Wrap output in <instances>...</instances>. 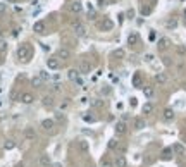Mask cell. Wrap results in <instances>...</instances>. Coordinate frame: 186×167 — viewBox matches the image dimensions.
<instances>
[{
  "mask_svg": "<svg viewBox=\"0 0 186 167\" xmlns=\"http://www.w3.org/2000/svg\"><path fill=\"white\" fill-rule=\"evenodd\" d=\"M33 31H35V33H38V35L47 33V24H45L43 21H36V22H35V26H33Z\"/></svg>",
  "mask_w": 186,
  "mask_h": 167,
  "instance_id": "5b68a950",
  "label": "cell"
},
{
  "mask_svg": "<svg viewBox=\"0 0 186 167\" xmlns=\"http://www.w3.org/2000/svg\"><path fill=\"white\" fill-rule=\"evenodd\" d=\"M47 67H48V69H52V71L59 69V67H60V62H59V59H57V57H50V59L47 60Z\"/></svg>",
  "mask_w": 186,
  "mask_h": 167,
  "instance_id": "52a82bcc",
  "label": "cell"
},
{
  "mask_svg": "<svg viewBox=\"0 0 186 167\" xmlns=\"http://www.w3.org/2000/svg\"><path fill=\"white\" fill-rule=\"evenodd\" d=\"M60 86H62L60 83H54V85H52V90H54V92H60Z\"/></svg>",
  "mask_w": 186,
  "mask_h": 167,
  "instance_id": "ab89813d",
  "label": "cell"
},
{
  "mask_svg": "<svg viewBox=\"0 0 186 167\" xmlns=\"http://www.w3.org/2000/svg\"><path fill=\"white\" fill-rule=\"evenodd\" d=\"M57 59L67 60V59H71V52H69L67 48H59V52H57Z\"/></svg>",
  "mask_w": 186,
  "mask_h": 167,
  "instance_id": "30bf717a",
  "label": "cell"
},
{
  "mask_svg": "<svg viewBox=\"0 0 186 167\" xmlns=\"http://www.w3.org/2000/svg\"><path fill=\"white\" fill-rule=\"evenodd\" d=\"M166 81H167V74H166V73H157V74H155V83L164 85Z\"/></svg>",
  "mask_w": 186,
  "mask_h": 167,
  "instance_id": "44dd1931",
  "label": "cell"
},
{
  "mask_svg": "<svg viewBox=\"0 0 186 167\" xmlns=\"http://www.w3.org/2000/svg\"><path fill=\"white\" fill-rule=\"evenodd\" d=\"M164 119L166 121H172L174 117H176V114H174V109H171V107H167V109H164Z\"/></svg>",
  "mask_w": 186,
  "mask_h": 167,
  "instance_id": "5bb4252c",
  "label": "cell"
},
{
  "mask_svg": "<svg viewBox=\"0 0 186 167\" xmlns=\"http://www.w3.org/2000/svg\"><path fill=\"white\" fill-rule=\"evenodd\" d=\"M178 52H179V54H185L186 48H185V47H178Z\"/></svg>",
  "mask_w": 186,
  "mask_h": 167,
  "instance_id": "c3c4849f",
  "label": "cell"
},
{
  "mask_svg": "<svg viewBox=\"0 0 186 167\" xmlns=\"http://www.w3.org/2000/svg\"><path fill=\"white\" fill-rule=\"evenodd\" d=\"M119 147V141L115 140V138H112V140H109V143H107V148L109 150H115Z\"/></svg>",
  "mask_w": 186,
  "mask_h": 167,
  "instance_id": "f1b7e54d",
  "label": "cell"
},
{
  "mask_svg": "<svg viewBox=\"0 0 186 167\" xmlns=\"http://www.w3.org/2000/svg\"><path fill=\"white\" fill-rule=\"evenodd\" d=\"M69 9H71V12H73V14H79V12L83 10V3H81L79 0H73V2H71V5H69Z\"/></svg>",
  "mask_w": 186,
  "mask_h": 167,
  "instance_id": "8992f818",
  "label": "cell"
},
{
  "mask_svg": "<svg viewBox=\"0 0 186 167\" xmlns=\"http://www.w3.org/2000/svg\"><path fill=\"white\" fill-rule=\"evenodd\" d=\"M150 40H152V41L155 40V31H152V33H150Z\"/></svg>",
  "mask_w": 186,
  "mask_h": 167,
  "instance_id": "f5cc1de1",
  "label": "cell"
},
{
  "mask_svg": "<svg viewBox=\"0 0 186 167\" xmlns=\"http://www.w3.org/2000/svg\"><path fill=\"white\" fill-rule=\"evenodd\" d=\"M10 98H12V100H17V102H19V98H21V95H19V93L16 92V90H14V92L10 93Z\"/></svg>",
  "mask_w": 186,
  "mask_h": 167,
  "instance_id": "74e56055",
  "label": "cell"
},
{
  "mask_svg": "<svg viewBox=\"0 0 186 167\" xmlns=\"http://www.w3.org/2000/svg\"><path fill=\"white\" fill-rule=\"evenodd\" d=\"M54 126H55V121H52V119H43L41 121V128L45 131H50Z\"/></svg>",
  "mask_w": 186,
  "mask_h": 167,
  "instance_id": "4fadbf2b",
  "label": "cell"
},
{
  "mask_svg": "<svg viewBox=\"0 0 186 167\" xmlns=\"http://www.w3.org/2000/svg\"><path fill=\"white\" fill-rule=\"evenodd\" d=\"M117 17H119V22H121V24H122V21H124V14H119V16H117Z\"/></svg>",
  "mask_w": 186,
  "mask_h": 167,
  "instance_id": "681fc988",
  "label": "cell"
},
{
  "mask_svg": "<svg viewBox=\"0 0 186 167\" xmlns=\"http://www.w3.org/2000/svg\"><path fill=\"white\" fill-rule=\"evenodd\" d=\"M150 12H152V9H150V7H141V14H143V16H148Z\"/></svg>",
  "mask_w": 186,
  "mask_h": 167,
  "instance_id": "f35d334b",
  "label": "cell"
},
{
  "mask_svg": "<svg viewBox=\"0 0 186 167\" xmlns=\"http://www.w3.org/2000/svg\"><path fill=\"white\" fill-rule=\"evenodd\" d=\"M92 105H93V107H102V105H103V102H102V100H95Z\"/></svg>",
  "mask_w": 186,
  "mask_h": 167,
  "instance_id": "7bdbcfd3",
  "label": "cell"
},
{
  "mask_svg": "<svg viewBox=\"0 0 186 167\" xmlns=\"http://www.w3.org/2000/svg\"><path fill=\"white\" fill-rule=\"evenodd\" d=\"M96 2H98V5H100V7H103V5H105V0H96Z\"/></svg>",
  "mask_w": 186,
  "mask_h": 167,
  "instance_id": "816d5d0a",
  "label": "cell"
},
{
  "mask_svg": "<svg viewBox=\"0 0 186 167\" xmlns=\"http://www.w3.org/2000/svg\"><path fill=\"white\" fill-rule=\"evenodd\" d=\"M100 26H102V29H105V31H110L112 28H114V22H112L109 17H105L103 21H102V24H100Z\"/></svg>",
  "mask_w": 186,
  "mask_h": 167,
  "instance_id": "2e32d148",
  "label": "cell"
},
{
  "mask_svg": "<svg viewBox=\"0 0 186 167\" xmlns=\"http://www.w3.org/2000/svg\"><path fill=\"white\" fill-rule=\"evenodd\" d=\"M7 48H9V43L5 40H0V54H5Z\"/></svg>",
  "mask_w": 186,
  "mask_h": 167,
  "instance_id": "d6a6232c",
  "label": "cell"
},
{
  "mask_svg": "<svg viewBox=\"0 0 186 167\" xmlns=\"http://www.w3.org/2000/svg\"><path fill=\"white\" fill-rule=\"evenodd\" d=\"M74 83H76V85H78V86H81V88H85V83H83V79H81V78H78V79H76Z\"/></svg>",
  "mask_w": 186,
  "mask_h": 167,
  "instance_id": "b9f144b4",
  "label": "cell"
},
{
  "mask_svg": "<svg viewBox=\"0 0 186 167\" xmlns=\"http://www.w3.org/2000/svg\"><path fill=\"white\" fill-rule=\"evenodd\" d=\"M172 152L178 153V155H183V153H185V147H183L181 143H176V145L172 147Z\"/></svg>",
  "mask_w": 186,
  "mask_h": 167,
  "instance_id": "83f0119b",
  "label": "cell"
},
{
  "mask_svg": "<svg viewBox=\"0 0 186 167\" xmlns=\"http://www.w3.org/2000/svg\"><path fill=\"white\" fill-rule=\"evenodd\" d=\"M164 64H166V66H171V64H172V60H171L169 57H166V59H164Z\"/></svg>",
  "mask_w": 186,
  "mask_h": 167,
  "instance_id": "f6af8a7d",
  "label": "cell"
},
{
  "mask_svg": "<svg viewBox=\"0 0 186 167\" xmlns=\"http://www.w3.org/2000/svg\"><path fill=\"white\" fill-rule=\"evenodd\" d=\"M126 131H128V126H126L124 121H119V122L115 124V133H117V134H124Z\"/></svg>",
  "mask_w": 186,
  "mask_h": 167,
  "instance_id": "8fae6325",
  "label": "cell"
},
{
  "mask_svg": "<svg viewBox=\"0 0 186 167\" xmlns=\"http://www.w3.org/2000/svg\"><path fill=\"white\" fill-rule=\"evenodd\" d=\"M83 119H85L86 122H93V121H95V119H93L92 115H88V114H85V115H83Z\"/></svg>",
  "mask_w": 186,
  "mask_h": 167,
  "instance_id": "60d3db41",
  "label": "cell"
},
{
  "mask_svg": "<svg viewBox=\"0 0 186 167\" xmlns=\"http://www.w3.org/2000/svg\"><path fill=\"white\" fill-rule=\"evenodd\" d=\"M43 105L45 107H52L54 105V96L52 95H45L43 96Z\"/></svg>",
  "mask_w": 186,
  "mask_h": 167,
  "instance_id": "d4e9b609",
  "label": "cell"
},
{
  "mask_svg": "<svg viewBox=\"0 0 186 167\" xmlns=\"http://www.w3.org/2000/svg\"><path fill=\"white\" fill-rule=\"evenodd\" d=\"M33 57V48L28 45V43H24V45H21L17 48V59H21V60H29Z\"/></svg>",
  "mask_w": 186,
  "mask_h": 167,
  "instance_id": "6da1fadb",
  "label": "cell"
},
{
  "mask_svg": "<svg viewBox=\"0 0 186 167\" xmlns=\"http://www.w3.org/2000/svg\"><path fill=\"white\" fill-rule=\"evenodd\" d=\"M24 138L26 140H35L36 138V131H35V128H24Z\"/></svg>",
  "mask_w": 186,
  "mask_h": 167,
  "instance_id": "ba28073f",
  "label": "cell"
},
{
  "mask_svg": "<svg viewBox=\"0 0 186 167\" xmlns=\"http://www.w3.org/2000/svg\"><path fill=\"white\" fill-rule=\"evenodd\" d=\"M38 76H40L43 81H50V79H52V78H50V74H48L47 71H40V73H38Z\"/></svg>",
  "mask_w": 186,
  "mask_h": 167,
  "instance_id": "836d02e7",
  "label": "cell"
},
{
  "mask_svg": "<svg viewBox=\"0 0 186 167\" xmlns=\"http://www.w3.org/2000/svg\"><path fill=\"white\" fill-rule=\"evenodd\" d=\"M128 16H129V17H133V16H134V10H133V9H129V10H128Z\"/></svg>",
  "mask_w": 186,
  "mask_h": 167,
  "instance_id": "f907efd6",
  "label": "cell"
},
{
  "mask_svg": "<svg viewBox=\"0 0 186 167\" xmlns=\"http://www.w3.org/2000/svg\"><path fill=\"white\" fill-rule=\"evenodd\" d=\"M16 148V141H12V140H7L5 143H3V150H14Z\"/></svg>",
  "mask_w": 186,
  "mask_h": 167,
  "instance_id": "f546056e",
  "label": "cell"
},
{
  "mask_svg": "<svg viewBox=\"0 0 186 167\" xmlns=\"http://www.w3.org/2000/svg\"><path fill=\"white\" fill-rule=\"evenodd\" d=\"M43 83H45V81H43L40 76L31 78V86H33V88H41V86H43Z\"/></svg>",
  "mask_w": 186,
  "mask_h": 167,
  "instance_id": "e0dca14e",
  "label": "cell"
},
{
  "mask_svg": "<svg viewBox=\"0 0 186 167\" xmlns=\"http://www.w3.org/2000/svg\"><path fill=\"white\" fill-rule=\"evenodd\" d=\"M5 10H7V3L0 2V14H5Z\"/></svg>",
  "mask_w": 186,
  "mask_h": 167,
  "instance_id": "8d00e7d4",
  "label": "cell"
},
{
  "mask_svg": "<svg viewBox=\"0 0 186 167\" xmlns=\"http://www.w3.org/2000/svg\"><path fill=\"white\" fill-rule=\"evenodd\" d=\"M73 28H74V33L78 36H81V38L86 36V28H85L79 21H74V22H73Z\"/></svg>",
  "mask_w": 186,
  "mask_h": 167,
  "instance_id": "3957f363",
  "label": "cell"
},
{
  "mask_svg": "<svg viewBox=\"0 0 186 167\" xmlns=\"http://www.w3.org/2000/svg\"><path fill=\"white\" fill-rule=\"evenodd\" d=\"M129 103L133 105V107H136V103H138V102H136V98H129Z\"/></svg>",
  "mask_w": 186,
  "mask_h": 167,
  "instance_id": "7dc6e473",
  "label": "cell"
},
{
  "mask_svg": "<svg viewBox=\"0 0 186 167\" xmlns=\"http://www.w3.org/2000/svg\"><path fill=\"white\" fill-rule=\"evenodd\" d=\"M114 166H115V167H126V166H128V162H126V159L121 155V157H117V159H115Z\"/></svg>",
  "mask_w": 186,
  "mask_h": 167,
  "instance_id": "484cf974",
  "label": "cell"
},
{
  "mask_svg": "<svg viewBox=\"0 0 186 167\" xmlns=\"http://www.w3.org/2000/svg\"><path fill=\"white\" fill-rule=\"evenodd\" d=\"M78 148L81 150L83 153H86V152L90 150V145H88V141H86V140H79V143H78Z\"/></svg>",
  "mask_w": 186,
  "mask_h": 167,
  "instance_id": "7402d4cb",
  "label": "cell"
},
{
  "mask_svg": "<svg viewBox=\"0 0 186 167\" xmlns=\"http://www.w3.org/2000/svg\"><path fill=\"white\" fill-rule=\"evenodd\" d=\"M54 119H55L57 122H66V115H64V112L62 110L54 112Z\"/></svg>",
  "mask_w": 186,
  "mask_h": 167,
  "instance_id": "cb8c5ba5",
  "label": "cell"
},
{
  "mask_svg": "<svg viewBox=\"0 0 186 167\" xmlns=\"http://www.w3.org/2000/svg\"><path fill=\"white\" fill-rule=\"evenodd\" d=\"M185 16H186V10H185Z\"/></svg>",
  "mask_w": 186,
  "mask_h": 167,
  "instance_id": "6f0895ef",
  "label": "cell"
},
{
  "mask_svg": "<svg viewBox=\"0 0 186 167\" xmlns=\"http://www.w3.org/2000/svg\"><path fill=\"white\" fill-rule=\"evenodd\" d=\"M19 102H22V103H26V105H31L33 102H35V95L29 92L26 93H21V98H19Z\"/></svg>",
  "mask_w": 186,
  "mask_h": 167,
  "instance_id": "277c9868",
  "label": "cell"
},
{
  "mask_svg": "<svg viewBox=\"0 0 186 167\" xmlns=\"http://www.w3.org/2000/svg\"><path fill=\"white\" fill-rule=\"evenodd\" d=\"M100 167H114V164H112V160H109V159H102V166Z\"/></svg>",
  "mask_w": 186,
  "mask_h": 167,
  "instance_id": "e575fe53",
  "label": "cell"
},
{
  "mask_svg": "<svg viewBox=\"0 0 186 167\" xmlns=\"http://www.w3.org/2000/svg\"><path fill=\"white\" fill-rule=\"evenodd\" d=\"M112 57H114V59H122V57H124V50H122V48H115V50L112 52Z\"/></svg>",
  "mask_w": 186,
  "mask_h": 167,
  "instance_id": "1f68e13d",
  "label": "cell"
},
{
  "mask_svg": "<svg viewBox=\"0 0 186 167\" xmlns=\"http://www.w3.org/2000/svg\"><path fill=\"white\" fill-rule=\"evenodd\" d=\"M52 167H64L60 162H55V164H52Z\"/></svg>",
  "mask_w": 186,
  "mask_h": 167,
  "instance_id": "db71d44e",
  "label": "cell"
},
{
  "mask_svg": "<svg viewBox=\"0 0 186 167\" xmlns=\"http://www.w3.org/2000/svg\"><path fill=\"white\" fill-rule=\"evenodd\" d=\"M152 60H153V55H152V54H147V55H145V62H152Z\"/></svg>",
  "mask_w": 186,
  "mask_h": 167,
  "instance_id": "ee69618b",
  "label": "cell"
},
{
  "mask_svg": "<svg viewBox=\"0 0 186 167\" xmlns=\"http://www.w3.org/2000/svg\"><path fill=\"white\" fill-rule=\"evenodd\" d=\"M133 86L134 88H143V78L138 74V73L133 76Z\"/></svg>",
  "mask_w": 186,
  "mask_h": 167,
  "instance_id": "7c38bea8",
  "label": "cell"
},
{
  "mask_svg": "<svg viewBox=\"0 0 186 167\" xmlns=\"http://www.w3.org/2000/svg\"><path fill=\"white\" fill-rule=\"evenodd\" d=\"M145 126H147V122H145V119H141V117H136L134 119V128L138 131H141V129H145Z\"/></svg>",
  "mask_w": 186,
  "mask_h": 167,
  "instance_id": "ac0fdd59",
  "label": "cell"
},
{
  "mask_svg": "<svg viewBox=\"0 0 186 167\" xmlns=\"http://www.w3.org/2000/svg\"><path fill=\"white\" fill-rule=\"evenodd\" d=\"M172 153H174L172 148H164V150H162L160 159H162V160H171V159H172Z\"/></svg>",
  "mask_w": 186,
  "mask_h": 167,
  "instance_id": "ffe728a7",
  "label": "cell"
},
{
  "mask_svg": "<svg viewBox=\"0 0 186 167\" xmlns=\"http://www.w3.org/2000/svg\"><path fill=\"white\" fill-rule=\"evenodd\" d=\"M40 166L41 167H52V160H50V157L45 153V155H40Z\"/></svg>",
  "mask_w": 186,
  "mask_h": 167,
  "instance_id": "9c48e42d",
  "label": "cell"
},
{
  "mask_svg": "<svg viewBox=\"0 0 186 167\" xmlns=\"http://www.w3.org/2000/svg\"><path fill=\"white\" fill-rule=\"evenodd\" d=\"M143 95H145L147 98H152V96H153V88H152V86H143Z\"/></svg>",
  "mask_w": 186,
  "mask_h": 167,
  "instance_id": "4dcf8cb0",
  "label": "cell"
},
{
  "mask_svg": "<svg viewBox=\"0 0 186 167\" xmlns=\"http://www.w3.org/2000/svg\"><path fill=\"white\" fill-rule=\"evenodd\" d=\"M2 35H3V31H2V28H0V38H2Z\"/></svg>",
  "mask_w": 186,
  "mask_h": 167,
  "instance_id": "9f6ffc18",
  "label": "cell"
},
{
  "mask_svg": "<svg viewBox=\"0 0 186 167\" xmlns=\"http://www.w3.org/2000/svg\"><path fill=\"white\" fill-rule=\"evenodd\" d=\"M136 40H138V36H136V35H129V38H128V43H129V45H134V43H136Z\"/></svg>",
  "mask_w": 186,
  "mask_h": 167,
  "instance_id": "d590c367",
  "label": "cell"
},
{
  "mask_svg": "<svg viewBox=\"0 0 186 167\" xmlns=\"http://www.w3.org/2000/svg\"><path fill=\"white\" fill-rule=\"evenodd\" d=\"M67 78H69L71 81H76V79L79 78V71H78V69H69V71H67Z\"/></svg>",
  "mask_w": 186,
  "mask_h": 167,
  "instance_id": "603a6c76",
  "label": "cell"
},
{
  "mask_svg": "<svg viewBox=\"0 0 186 167\" xmlns=\"http://www.w3.org/2000/svg\"><path fill=\"white\" fill-rule=\"evenodd\" d=\"M166 28H167V29H176V28H178V19L169 17L167 21H166Z\"/></svg>",
  "mask_w": 186,
  "mask_h": 167,
  "instance_id": "d6986e66",
  "label": "cell"
},
{
  "mask_svg": "<svg viewBox=\"0 0 186 167\" xmlns=\"http://www.w3.org/2000/svg\"><path fill=\"white\" fill-rule=\"evenodd\" d=\"M78 71H79L81 74H88V73L92 71V64H90V60L83 59V60L79 62V67H78Z\"/></svg>",
  "mask_w": 186,
  "mask_h": 167,
  "instance_id": "7a4b0ae2",
  "label": "cell"
},
{
  "mask_svg": "<svg viewBox=\"0 0 186 167\" xmlns=\"http://www.w3.org/2000/svg\"><path fill=\"white\" fill-rule=\"evenodd\" d=\"M141 112H143V114H152V112H153V103H152V102H147V103L141 107Z\"/></svg>",
  "mask_w": 186,
  "mask_h": 167,
  "instance_id": "4316f807",
  "label": "cell"
},
{
  "mask_svg": "<svg viewBox=\"0 0 186 167\" xmlns=\"http://www.w3.org/2000/svg\"><path fill=\"white\" fill-rule=\"evenodd\" d=\"M7 2H10V3H16V2H17V0H7Z\"/></svg>",
  "mask_w": 186,
  "mask_h": 167,
  "instance_id": "11a10c76",
  "label": "cell"
},
{
  "mask_svg": "<svg viewBox=\"0 0 186 167\" xmlns=\"http://www.w3.org/2000/svg\"><path fill=\"white\" fill-rule=\"evenodd\" d=\"M157 47H159V50H160V52L167 50V48H169V40H167V38H160V40H159V43H157Z\"/></svg>",
  "mask_w": 186,
  "mask_h": 167,
  "instance_id": "9a60e30c",
  "label": "cell"
},
{
  "mask_svg": "<svg viewBox=\"0 0 186 167\" xmlns=\"http://www.w3.org/2000/svg\"><path fill=\"white\" fill-rule=\"evenodd\" d=\"M79 102H81V105H86V103H88V98H86V96H83Z\"/></svg>",
  "mask_w": 186,
  "mask_h": 167,
  "instance_id": "bcb514c9",
  "label": "cell"
}]
</instances>
